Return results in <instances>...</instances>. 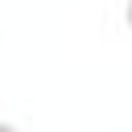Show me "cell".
Returning a JSON list of instances; mask_svg holds the SVG:
<instances>
[{
  "mask_svg": "<svg viewBox=\"0 0 132 132\" xmlns=\"http://www.w3.org/2000/svg\"><path fill=\"white\" fill-rule=\"evenodd\" d=\"M0 132H21L16 124H8V120H0Z\"/></svg>",
  "mask_w": 132,
  "mask_h": 132,
  "instance_id": "obj_1",
  "label": "cell"
}]
</instances>
